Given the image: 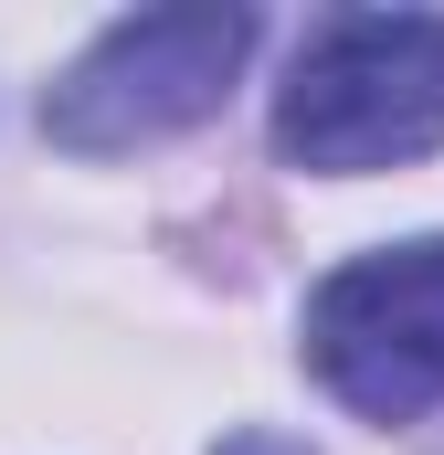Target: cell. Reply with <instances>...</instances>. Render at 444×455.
<instances>
[{"label":"cell","mask_w":444,"mask_h":455,"mask_svg":"<svg viewBox=\"0 0 444 455\" xmlns=\"http://www.w3.org/2000/svg\"><path fill=\"white\" fill-rule=\"evenodd\" d=\"M254 53V11H138L107 21L53 85H43V138L75 159H116V148H159L180 127L233 96Z\"/></svg>","instance_id":"2"},{"label":"cell","mask_w":444,"mask_h":455,"mask_svg":"<svg viewBox=\"0 0 444 455\" xmlns=\"http://www.w3.org/2000/svg\"><path fill=\"white\" fill-rule=\"evenodd\" d=\"M222 455H307V445H297V435H275V424H254V435H233Z\"/></svg>","instance_id":"4"},{"label":"cell","mask_w":444,"mask_h":455,"mask_svg":"<svg viewBox=\"0 0 444 455\" xmlns=\"http://www.w3.org/2000/svg\"><path fill=\"white\" fill-rule=\"evenodd\" d=\"M434 148H444V11H329L275 85V159L318 180H370Z\"/></svg>","instance_id":"1"},{"label":"cell","mask_w":444,"mask_h":455,"mask_svg":"<svg viewBox=\"0 0 444 455\" xmlns=\"http://www.w3.org/2000/svg\"><path fill=\"white\" fill-rule=\"evenodd\" d=\"M307 371L360 424H424L444 403V233L370 243L307 297Z\"/></svg>","instance_id":"3"}]
</instances>
